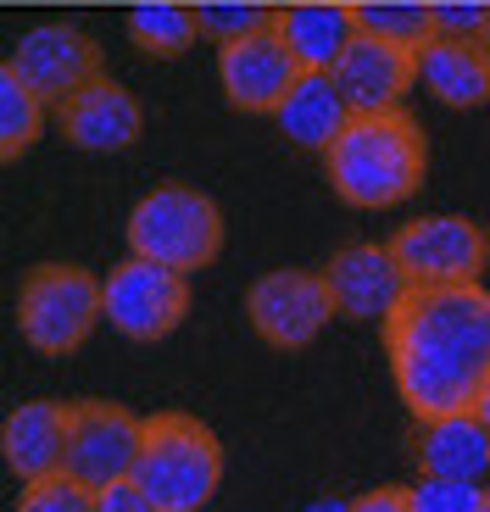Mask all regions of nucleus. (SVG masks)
Segmentation results:
<instances>
[{
    "instance_id": "1",
    "label": "nucleus",
    "mask_w": 490,
    "mask_h": 512,
    "mask_svg": "<svg viewBox=\"0 0 490 512\" xmlns=\"http://www.w3.org/2000/svg\"><path fill=\"white\" fill-rule=\"evenodd\" d=\"M385 357L413 423L468 412L490 379V290L485 284L413 290L385 318Z\"/></svg>"
},
{
    "instance_id": "2",
    "label": "nucleus",
    "mask_w": 490,
    "mask_h": 512,
    "mask_svg": "<svg viewBox=\"0 0 490 512\" xmlns=\"http://www.w3.org/2000/svg\"><path fill=\"white\" fill-rule=\"evenodd\" d=\"M323 167H329L335 195L357 212L401 206L424 190V173H429L424 128L401 106L396 112H351V123L323 151Z\"/></svg>"
},
{
    "instance_id": "3",
    "label": "nucleus",
    "mask_w": 490,
    "mask_h": 512,
    "mask_svg": "<svg viewBox=\"0 0 490 512\" xmlns=\"http://www.w3.org/2000/svg\"><path fill=\"white\" fill-rule=\"evenodd\" d=\"M134 485L162 512L207 507L223 485V446L201 418L190 412H151L140 429V457H134Z\"/></svg>"
},
{
    "instance_id": "4",
    "label": "nucleus",
    "mask_w": 490,
    "mask_h": 512,
    "mask_svg": "<svg viewBox=\"0 0 490 512\" xmlns=\"http://www.w3.org/2000/svg\"><path fill=\"white\" fill-rule=\"evenodd\" d=\"M123 234H129V256H145V262H162V268L179 273H201L223 251V212L195 184H156L134 201Z\"/></svg>"
},
{
    "instance_id": "5",
    "label": "nucleus",
    "mask_w": 490,
    "mask_h": 512,
    "mask_svg": "<svg viewBox=\"0 0 490 512\" xmlns=\"http://www.w3.org/2000/svg\"><path fill=\"white\" fill-rule=\"evenodd\" d=\"M101 279L78 262H39L17 284V334L39 357H73L101 329Z\"/></svg>"
},
{
    "instance_id": "6",
    "label": "nucleus",
    "mask_w": 490,
    "mask_h": 512,
    "mask_svg": "<svg viewBox=\"0 0 490 512\" xmlns=\"http://www.w3.org/2000/svg\"><path fill=\"white\" fill-rule=\"evenodd\" d=\"M101 318L134 346L168 340L190 318V273L145 262V256H123L101 279Z\"/></svg>"
},
{
    "instance_id": "7",
    "label": "nucleus",
    "mask_w": 490,
    "mask_h": 512,
    "mask_svg": "<svg viewBox=\"0 0 490 512\" xmlns=\"http://www.w3.org/2000/svg\"><path fill=\"white\" fill-rule=\"evenodd\" d=\"M401 273L413 279V290H440V284H479L490 262V234L485 223L463 218V212H429L390 234Z\"/></svg>"
},
{
    "instance_id": "8",
    "label": "nucleus",
    "mask_w": 490,
    "mask_h": 512,
    "mask_svg": "<svg viewBox=\"0 0 490 512\" xmlns=\"http://www.w3.org/2000/svg\"><path fill=\"white\" fill-rule=\"evenodd\" d=\"M335 318V295L312 268H268L245 290V323L273 351H307Z\"/></svg>"
},
{
    "instance_id": "9",
    "label": "nucleus",
    "mask_w": 490,
    "mask_h": 512,
    "mask_svg": "<svg viewBox=\"0 0 490 512\" xmlns=\"http://www.w3.org/2000/svg\"><path fill=\"white\" fill-rule=\"evenodd\" d=\"M140 429L145 418H134L117 401H73L67 412V457L62 474L78 479L84 490H106L117 479H134V457H140Z\"/></svg>"
},
{
    "instance_id": "10",
    "label": "nucleus",
    "mask_w": 490,
    "mask_h": 512,
    "mask_svg": "<svg viewBox=\"0 0 490 512\" xmlns=\"http://www.w3.org/2000/svg\"><path fill=\"white\" fill-rule=\"evenodd\" d=\"M6 62L17 67V78H23L28 90L51 106V112L67 101V95L84 90L90 78L106 73L101 45H95L84 28H73V23H39V28H28V34L12 45Z\"/></svg>"
},
{
    "instance_id": "11",
    "label": "nucleus",
    "mask_w": 490,
    "mask_h": 512,
    "mask_svg": "<svg viewBox=\"0 0 490 512\" xmlns=\"http://www.w3.org/2000/svg\"><path fill=\"white\" fill-rule=\"evenodd\" d=\"M296 78H301V67L290 56V45H284L279 23L234 39V45H218L223 101L245 117H273L284 106V95L296 90Z\"/></svg>"
},
{
    "instance_id": "12",
    "label": "nucleus",
    "mask_w": 490,
    "mask_h": 512,
    "mask_svg": "<svg viewBox=\"0 0 490 512\" xmlns=\"http://www.w3.org/2000/svg\"><path fill=\"white\" fill-rule=\"evenodd\" d=\"M318 273L329 284V295H335V312L340 318H357V323H385L413 295V279L401 273L396 251L374 245V240H357L346 251H335Z\"/></svg>"
},
{
    "instance_id": "13",
    "label": "nucleus",
    "mask_w": 490,
    "mask_h": 512,
    "mask_svg": "<svg viewBox=\"0 0 490 512\" xmlns=\"http://www.w3.org/2000/svg\"><path fill=\"white\" fill-rule=\"evenodd\" d=\"M56 123H62L67 145H78V151L117 156L145 134V106H140V95L123 90L112 73H101L78 95H67V101L56 106Z\"/></svg>"
},
{
    "instance_id": "14",
    "label": "nucleus",
    "mask_w": 490,
    "mask_h": 512,
    "mask_svg": "<svg viewBox=\"0 0 490 512\" xmlns=\"http://www.w3.org/2000/svg\"><path fill=\"white\" fill-rule=\"evenodd\" d=\"M329 78H335V90L346 95L351 112H396L407 101V90L418 84V51L374 39L357 28V39L340 51Z\"/></svg>"
},
{
    "instance_id": "15",
    "label": "nucleus",
    "mask_w": 490,
    "mask_h": 512,
    "mask_svg": "<svg viewBox=\"0 0 490 512\" xmlns=\"http://www.w3.org/2000/svg\"><path fill=\"white\" fill-rule=\"evenodd\" d=\"M67 412H73V401L39 396V401H23V407H12L6 418H0V462H6L23 485L62 474Z\"/></svg>"
},
{
    "instance_id": "16",
    "label": "nucleus",
    "mask_w": 490,
    "mask_h": 512,
    "mask_svg": "<svg viewBox=\"0 0 490 512\" xmlns=\"http://www.w3.org/2000/svg\"><path fill=\"white\" fill-rule=\"evenodd\" d=\"M413 457L424 479H468L485 485L490 474V429L468 412H446V418H424L413 429Z\"/></svg>"
},
{
    "instance_id": "17",
    "label": "nucleus",
    "mask_w": 490,
    "mask_h": 512,
    "mask_svg": "<svg viewBox=\"0 0 490 512\" xmlns=\"http://www.w3.org/2000/svg\"><path fill=\"white\" fill-rule=\"evenodd\" d=\"M279 34L290 45L301 73H329L340 62L351 39H357V6H340V0H296V6H279Z\"/></svg>"
},
{
    "instance_id": "18",
    "label": "nucleus",
    "mask_w": 490,
    "mask_h": 512,
    "mask_svg": "<svg viewBox=\"0 0 490 512\" xmlns=\"http://www.w3.org/2000/svg\"><path fill=\"white\" fill-rule=\"evenodd\" d=\"M418 78L452 112L485 106L490 101V45L485 39H429L418 51Z\"/></svg>"
},
{
    "instance_id": "19",
    "label": "nucleus",
    "mask_w": 490,
    "mask_h": 512,
    "mask_svg": "<svg viewBox=\"0 0 490 512\" xmlns=\"http://www.w3.org/2000/svg\"><path fill=\"white\" fill-rule=\"evenodd\" d=\"M273 123H279V134H290V145L323 156L335 145L340 128L351 123V106H346V95L335 90L329 73H301L296 90L284 95V106L273 112Z\"/></svg>"
},
{
    "instance_id": "20",
    "label": "nucleus",
    "mask_w": 490,
    "mask_h": 512,
    "mask_svg": "<svg viewBox=\"0 0 490 512\" xmlns=\"http://www.w3.org/2000/svg\"><path fill=\"white\" fill-rule=\"evenodd\" d=\"M129 39L145 56L173 62V56H184L195 39H201L195 6H184V0H140V6L129 12Z\"/></svg>"
},
{
    "instance_id": "21",
    "label": "nucleus",
    "mask_w": 490,
    "mask_h": 512,
    "mask_svg": "<svg viewBox=\"0 0 490 512\" xmlns=\"http://www.w3.org/2000/svg\"><path fill=\"white\" fill-rule=\"evenodd\" d=\"M45 112L51 106L17 78V67L0 62V162H17L23 151H34V140L45 134Z\"/></svg>"
},
{
    "instance_id": "22",
    "label": "nucleus",
    "mask_w": 490,
    "mask_h": 512,
    "mask_svg": "<svg viewBox=\"0 0 490 512\" xmlns=\"http://www.w3.org/2000/svg\"><path fill=\"white\" fill-rule=\"evenodd\" d=\"M357 28L390 45H407V51H424L435 39V17H429V0H379V6H357Z\"/></svg>"
},
{
    "instance_id": "23",
    "label": "nucleus",
    "mask_w": 490,
    "mask_h": 512,
    "mask_svg": "<svg viewBox=\"0 0 490 512\" xmlns=\"http://www.w3.org/2000/svg\"><path fill=\"white\" fill-rule=\"evenodd\" d=\"M195 23H201V39L234 45V39L279 23V6H268V0H201L195 6Z\"/></svg>"
},
{
    "instance_id": "24",
    "label": "nucleus",
    "mask_w": 490,
    "mask_h": 512,
    "mask_svg": "<svg viewBox=\"0 0 490 512\" xmlns=\"http://www.w3.org/2000/svg\"><path fill=\"white\" fill-rule=\"evenodd\" d=\"M17 512H95V490H84L78 479H67V474H51V479L23 485Z\"/></svg>"
},
{
    "instance_id": "25",
    "label": "nucleus",
    "mask_w": 490,
    "mask_h": 512,
    "mask_svg": "<svg viewBox=\"0 0 490 512\" xmlns=\"http://www.w3.org/2000/svg\"><path fill=\"white\" fill-rule=\"evenodd\" d=\"M413 512H479L485 485H468V479H418L407 485Z\"/></svg>"
},
{
    "instance_id": "26",
    "label": "nucleus",
    "mask_w": 490,
    "mask_h": 512,
    "mask_svg": "<svg viewBox=\"0 0 490 512\" xmlns=\"http://www.w3.org/2000/svg\"><path fill=\"white\" fill-rule=\"evenodd\" d=\"M435 39H485L490 28V0H429Z\"/></svg>"
},
{
    "instance_id": "27",
    "label": "nucleus",
    "mask_w": 490,
    "mask_h": 512,
    "mask_svg": "<svg viewBox=\"0 0 490 512\" xmlns=\"http://www.w3.org/2000/svg\"><path fill=\"white\" fill-rule=\"evenodd\" d=\"M95 512H162V507H156L134 479H117V485L95 490Z\"/></svg>"
},
{
    "instance_id": "28",
    "label": "nucleus",
    "mask_w": 490,
    "mask_h": 512,
    "mask_svg": "<svg viewBox=\"0 0 490 512\" xmlns=\"http://www.w3.org/2000/svg\"><path fill=\"white\" fill-rule=\"evenodd\" d=\"M351 512H413V501H407V485H379V490H362L351 501Z\"/></svg>"
},
{
    "instance_id": "29",
    "label": "nucleus",
    "mask_w": 490,
    "mask_h": 512,
    "mask_svg": "<svg viewBox=\"0 0 490 512\" xmlns=\"http://www.w3.org/2000/svg\"><path fill=\"white\" fill-rule=\"evenodd\" d=\"M474 418H479V423H485V429H490V379H485V390H479V396H474Z\"/></svg>"
},
{
    "instance_id": "30",
    "label": "nucleus",
    "mask_w": 490,
    "mask_h": 512,
    "mask_svg": "<svg viewBox=\"0 0 490 512\" xmlns=\"http://www.w3.org/2000/svg\"><path fill=\"white\" fill-rule=\"evenodd\" d=\"M307 512H351V501H335V496H318V501H312Z\"/></svg>"
},
{
    "instance_id": "31",
    "label": "nucleus",
    "mask_w": 490,
    "mask_h": 512,
    "mask_svg": "<svg viewBox=\"0 0 490 512\" xmlns=\"http://www.w3.org/2000/svg\"><path fill=\"white\" fill-rule=\"evenodd\" d=\"M479 512H490V485H485V501H479Z\"/></svg>"
},
{
    "instance_id": "32",
    "label": "nucleus",
    "mask_w": 490,
    "mask_h": 512,
    "mask_svg": "<svg viewBox=\"0 0 490 512\" xmlns=\"http://www.w3.org/2000/svg\"><path fill=\"white\" fill-rule=\"evenodd\" d=\"M184 512H207V507H184Z\"/></svg>"
},
{
    "instance_id": "33",
    "label": "nucleus",
    "mask_w": 490,
    "mask_h": 512,
    "mask_svg": "<svg viewBox=\"0 0 490 512\" xmlns=\"http://www.w3.org/2000/svg\"><path fill=\"white\" fill-rule=\"evenodd\" d=\"M485 45H490V28H485Z\"/></svg>"
}]
</instances>
